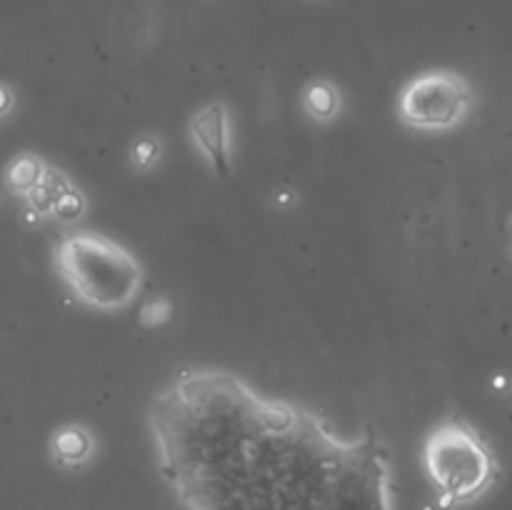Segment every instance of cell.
Returning <instances> with one entry per match:
<instances>
[{
	"instance_id": "1",
	"label": "cell",
	"mask_w": 512,
	"mask_h": 510,
	"mask_svg": "<svg viewBox=\"0 0 512 510\" xmlns=\"http://www.w3.org/2000/svg\"><path fill=\"white\" fill-rule=\"evenodd\" d=\"M148 428L185 510H395L378 433L340 438L225 368H180L150 400Z\"/></svg>"
},
{
	"instance_id": "2",
	"label": "cell",
	"mask_w": 512,
	"mask_h": 510,
	"mask_svg": "<svg viewBox=\"0 0 512 510\" xmlns=\"http://www.w3.org/2000/svg\"><path fill=\"white\" fill-rule=\"evenodd\" d=\"M53 263L70 295L85 308L103 313L128 308L145 280L143 265L125 245L85 230L60 235Z\"/></svg>"
},
{
	"instance_id": "3",
	"label": "cell",
	"mask_w": 512,
	"mask_h": 510,
	"mask_svg": "<svg viewBox=\"0 0 512 510\" xmlns=\"http://www.w3.org/2000/svg\"><path fill=\"white\" fill-rule=\"evenodd\" d=\"M423 470L438 510L478 503L498 485L500 460L485 435L460 415H445L425 435Z\"/></svg>"
},
{
	"instance_id": "4",
	"label": "cell",
	"mask_w": 512,
	"mask_h": 510,
	"mask_svg": "<svg viewBox=\"0 0 512 510\" xmlns=\"http://www.w3.org/2000/svg\"><path fill=\"white\" fill-rule=\"evenodd\" d=\"M475 90L458 70L435 68L418 73L398 95V120L420 133H445L468 120Z\"/></svg>"
},
{
	"instance_id": "5",
	"label": "cell",
	"mask_w": 512,
	"mask_h": 510,
	"mask_svg": "<svg viewBox=\"0 0 512 510\" xmlns=\"http://www.w3.org/2000/svg\"><path fill=\"white\" fill-rule=\"evenodd\" d=\"M188 133L213 173L225 175L233 158V125L223 103H208L190 118Z\"/></svg>"
},
{
	"instance_id": "6",
	"label": "cell",
	"mask_w": 512,
	"mask_h": 510,
	"mask_svg": "<svg viewBox=\"0 0 512 510\" xmlns=\"http://www.w3.org/2000/svg\"><path fill=\"white\" fill-rule=\"evenodd\" d=\"M95 453V438L85 425L68 423L58 428L50 438V455L63 468H78L85 465Z\"/></svg>"
},
{
	"instance_id": "7",
	"label": "cell",
	"mask_w": 512,
	"mask_h": 510,
	"mask_svg": "<svg viewBox=\"0 0 512 510\" xmlns=\"http://www.w3.org/2000/svg\"><path fill=\"white\" fill-rule=\"evenodd\" d=\"M48 173V165L38 158V155L23 153L18 158H13L5 168V188L10 193L20 195V198H28L38 183L43 180V175Z\"/></svg>"
},
{
	"instance_id": "8",
	"label": "cell",
	"mask_w": 512,
	"mask_h": 510,
	"mask_svg": "<svg viewBox=\"0 0 512 510\" xmlns=\"http://www.w3.org/2000/svg\"><path fill=\"white\" fill-rule=\"evenodd\" d=\"M303 108L313 120H333L340 113V93L330 80L318 78L305 88Z\"/></svg>"
},
{
	"instance_id": "9",
	"label": "cell",
	"mask_w": 512,
	"mask_h": 510,
	"mask_svg": "<svg viewBox=\"0 0 512 510\" xmlns=\"http://www.w3.org/2000/svg\"><path fill=\"white\" fill-rule=\"evenodd\" d=\"M158 155H160V143H158V140L143 138V140H138V143H135L133 163L138 165V168L148 170V168H153L155 163H158Z\"/></svg>"
},
{
	"instance_id": "10",
	"label": "cell",
	"mask_w": 512,
	"mask_h": 510,
	"mask_svg": "<svg viewBox=\"0 0 512 510\" xmlns=\"http://www.w3.org/2000/svg\"><path fill=\"white\" fill-rule=\"evenodd\" d=\"M170 313H173V305H170V300L158 298V300H150V303L140 310V320L148 318V315H153V318L145 323V328H155V325H163L165 320L170 318Z\"/></svg>"
},
{
	"instance_id": "11",
	"label": "cell",
	"mask_w": 512,
	"mask_h": 510,
	"mask_svg": "<svg viewBox=\"0 0 512 510\" xmlns=\"http://www.w3.org/2000/svg\"><path fill=\"white\" fill-rule=\"evenodd\" d=\"M13 103H15L13 90H10L8 85L0 83V118H3V115H8V113H10V108H13Z\"/></svg>"
}]
</instances>
